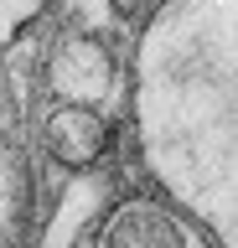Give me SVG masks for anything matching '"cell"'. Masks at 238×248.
Here are the masks:
<instances>
[{"mask_svg":"<svg viewBox=\"0 0 238 248\" xmlns=\"http://www.w3.org/2000/svg\"><path fill=\"white\" fill-rule=\"evenodd\" d=\"M145 170L218 248H238V0H166L135 46Z\"/></svg>","mask_w":238,"mask_h":248,"instance_id":"6da1fadb","label":"cell"},{"mask_svg":"<svg viewBox=\"0 0 238 248\" xmlns=\"http://www.w3.org/2000/svg\"><path fill=\"white\" fill-rule=\"evenodd\" d=\"M98 248H218V243L171 197H125L104 217Z\"/></svg>","mask_w":238,"mask_h":248,"instance_id":"7a4b0ae2","label":"cell"},{"mask_svg":"<svg viewBox=\"0 0 238 248\" xmlns=\"http://www.w3.org/2000/svg\"><path fill=\"white\" fill-rule=\"evenodd\" d=\"M47 88L57 93V104H88L98 108L114 88V57L98 36H67L57 42L47 62Z\"/></svg>","mask_w":238,"mask_h":248,"instance_id":"3957f363","label":"cell"},{"mask_svg":"<svg viewBox=\"0 0 238 248\" xmlns=\"http://www.w3.org/2000/svg\"><path fill=\"white\" fill-rule=\"evenodd\" d=\"M42 129H47V145L63 166H94L98 150L109 145V124L98 119L88 104H57Z\"/></svg>","mask_w":238,"mask_h":248,"instance_id":"277c9868","label":"cell"},{"mask_svg":"<svg viewBox=\"0 0 238 248\" xmlns=\"http://www.w3.org/2000/svg\"><path fill=\"white\" fill-rule=\"evenodd\" d=\"M42 11H47V0H0V46H11Z\"/></svg>","mask_w":238,"mask_h":248,"instance_id":"5b68a950","label":"cell"},{"mask_svg":"<svg viewBox=\"0 0 238 248\" xmlns=\"http://www.w3.org/2000/svg\"><path fill=\"white\" fill-rule=\"evenodd\" d=\"M109 5H114L119 16H140V11H145V0H109Z\"/></svg>","mask_w":238,"mask_h":248,"instance_id":"8992f818","label":"cell"}]
</instances>
